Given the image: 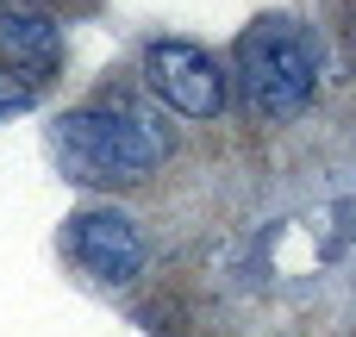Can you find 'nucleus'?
I'll list each match as a JSON object with an SVG mask.
<instances>
[{"mask_svg": "<svg viewBox=\"0 0 356 337\" xmlns=\"http://www.w3.org/2000/svg\"><path fill=\"white\" fill-rule=\"evenodd\" d=\"M56 150L81 181H138L169 156V131L150 113H69Z\"/></svg>", "mask_w": 356, "mask_h": 337, "instance_id": "nucleus-1", "label": "nucleus"}, {"mask_svg": "<svg viewBox=\"0 0 356 337\" xmlns=\"http://www.w3.org/2000/svg\"><path fill=\"white\" fill-rule=\"evenodd\" d=\"M244 100L269 119H294L307 100H313V81H319V50L300 25L288 19H269L244 38Z\"/></svg>", "mask_w": 356, "mask_h": 337, "instance_id": "nucleus-2", "label": "nucleus"}, {"mask_svg": "<svg viewBox=\"0 0 356 337\" xmlns=\"http://www.w3.org/2000/svg\"><path fill=\"white\" fill-rule=\"evenodd\" d=\"M144 75H150V88H156L175 113H188V119H213V113L225 106V75H219V63H213L207 50H194V44H150V50H144Z\"/></svg>", "mask_w": 356, "mask_h": 337, "instance_id": "nucleus-3", "label": "nucleus"}, {"mask_svg": "<svg viewBox=\"0 0 356 337\" xmlns=\"http://www.w3.org/2000/svg\"><path fill=\"white\" fill-rule=\"evenodd\" d=\"M69 250H75V263H81L94 281H131V275L144 269V238H138V225L119 219V213H81V219L69 225Z\"/></svg>", "mask_w": 356, "mask_h": 337, "instance_id": "nucleus-4", "label": "nucleus"}, {"mask_svg": "<svg viewBox=\"0 0 356 337\" xmlns=\"http://www.w3.org/2000/svg\"><path fill=\"white\" fill-rule=\"evenodd\" d=\"M0 63H6V75L19 69V75H44L50 63H56V25L44 19V13H0Z\"/></svg>", "mask_w": 356, "mask_h": 337, "instance_id": "nucleus-5", "label": "nucleus"}, {"mask_svg": "<svg viewBox=\"0 0 356 337\" xmlns=\"http://www.w3.org/2000/svg\"><path fill=\"white\" fill-rule=\"evenodd\" d=\"M25 100H31V88L13 81V75H0V119H6V113H25Z\"/></svg>", "mask_w": 356, "mask_h": 337, "instance_id": "nucleus-6", "label": "nucleus"}]
</instances>
